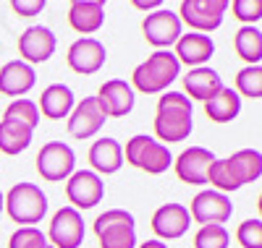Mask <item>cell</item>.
I'll return each mask as SVG.
<instances>
[{
  "label": "cell",
  "instance_id": "obj_32",
  "mask_svg": "<svg viewBox=\"0 0 262 248\" xmlns=\"http://www.w3.org/2000/svg\"><path fill=\"white\" fill-rule=\"evenodd\" d=\"M238 243L244 248H262V222L259 219H247L238 225V233H236Z\"/></svg>",
  "mask_w": 262,
  "mask_h": 248
},
{
  "label": "cell",
  "instance_id": "obj_4",
  "mask_svg": "<svg viewBox=\"0 0 262 248\" xmlns=\"http://www.w3.org/2000/svg\"><path fill=\"white\" fill-rule=\"evenodd\" d=\"M95 233L100 238V248H134V217L123 209H107L95 219Z\"/></svg>",
  "mask_w": 262,
  "mask_h": 248
},
{
  "label": "cell",
  "instance_id": "obj_35",
  "mask_svg": "<svg viewBox=\"0 0 262 248\" xmlns=\"http://www.w3.org/2000/svg\"><path fill=\"white\" fill-rule=\"evenodd\" d=\"M139 248H168L165 243H160V240H144Z\"/></svg>",
  "mask_w": 262,
  "mask_h": 248
},
{
  "label": "cell",
  "instance_id": "obj_3",
  "mask_svg": "<svg viewBox=\"0 0 262 248\" xmlns=\"http://www.w3.org/2000/svg\"><path fill=\"white\" fill-rule=\"evenodd\" d=\"M3 204H6V209H8L13 222L27 225L29 228V225H34V222H39L42 217H45L48 196L42 193V188H37L32 183H16L8 191V196L3 199Z\"/></svg>",
  "mask_w": 262,
  "mask_h": 248
},
{
  "label": "cell",
  "instance_id": "obj_15",
  "mask_svg": "<svg viewBox=\"0 0 262 248\" xmlns=\"http://www.w3.org/2000/svg\"><path fill=\"white\" fill-rule=\"evenodd\" d=\"M105 126V115L97 105V97H84L69 118V133L74 139H90Z\"/></svg>",
  "mask_w": 262,
  "mask_h": 248
},
{
  "label": "cell",
  "instance_id": "obj_20",
  "mask_svg": "<svg viewBox=\"0 0 262 248\" xmlns=\"http://www.w3.org/2000/svg\"><path fill=\"white\" fill-rule=\"evenodd\" d=\"M226 165H228V172L233 178V183L242 188L244 183H254V180L262 175V154L257 149H242L233 157H228Z\"/></svg>",
  "mask_w": 262,
  "mask_h": 248
},
{
  "label": "cell",
  "instance_id": "obj_28",
  "mask_svg": "<svg viewBox=\"0 0 262 248\" xmlns=\"http://www.w3.org/2000/svg\"><path fill=\"white\" fill-rule=\"evenodd\" d=\"M3 120H13V123H21V126H29L34 131V126L39 123V110L32 100H13L6 112H3Z\"/></svg>",
  "mask_w": 262,
  "mask_h": 248
},
{
  "label": "cell",
  "instance_id": "obj_12",
  "mask_svg": "<svg viewBox=\"0 0 262 248\" xmlns=\"http://www.w3.org/2000/svg\"><path fill=\"white\" fill-rule=\"evenodd\" d=\"M215 162V154L205 146H189L179 154L176 160V175L189 186H205L207 183V170Z\"/></svg>",
  "mask_w": 262,
  "mask_h": 248
},
{
  "label": "cell",
  "instance_id": "obj_24",
  "mask_svg": "<svg viewBox=\"0 0 262 248\" xmlns=\"http://www.w3.org/2000/svg\"><path fill=\"white\" fill-rule=\"evenodd\" d=\"M184 89L189 92L191 100H202L207 102L210 97H215L223 89V81L212 68H194L184 76Z\"/></svg>",
  "mask_w": 262,
  "mask_h": 248
},
{
  "label": "cell",
  "instance_id": "obj_5",
  "mask_svg": "<svg viewBox=\"0 0 262 248\" xmlns=\"http://www.w3.org/2000/svg\"><path fill=\"white\" fill-rule=\"evenodd\" d=\"M126 160H128V165H134L149 175H160L170 167L173 157H170L168 146H163L160 141L142 133V136H134L126 144Z\"/></svg>",
  "mask_w": 262,
  "mask_h": 248
},
{
  "label": "cell",
  "instance_id": "obj_19",
  "mask_svg": "<svg viewBox=\"0 0 262 248\" xmlns=\"http://www.w3.org/2000/svg\"><path fill=\"white\" fill-rule=\"evenodd\" d=\"M34 68L24 60H11L0 68V92L8 97H21L34 86Z\"/></svg>",
  "mask_w": 262,
  "mask_h": 248
},
{
  "label": "cell",
  "instance_id": "obj_11",
  "mask_svg": "<svg viewBox=\"0 0 262 248\" xmlns=\"http://www.w3.org/2000/svg\"><path fill=\"white\" fill-rule=\"evenodd\" d=\"M142 32H144V39L149 44H155V47H170L173 42L181 37V18L173 13V11H155L144 18L142 24Z\"/></svg>",
  "mask_w": 262,
  "mask_h": 248
},
{
  "label": "cell",
  "instance_id": "obj_31",
  "mask_svg": "<svg viewBox=\"0 0 262 248\" xmlns=\"http://www.w3.org/2000/svg\"><path fill=\"white\" fill-rule=\"evenodd\" d=\"M8 248H53V245L48 243V238L37 228H21L11 235Z\"/></svg>",
  "mask_w": 262,
  "mask_h": 248
},
{
  "label": "cell",
  "instance_id": "obj_30",
  "mask_svg": "<svg viewBox=\"0 0 262 248\" xmlns=\"http://www.w3.org/2000/svg\"><path fill=\"white\" fill-rule=\"evenodd\" d=\"M228 245V230L223 225H205L194 235V248H226Z\"/></svg>",
  "mask_w": 262,
  "mask_h": 248
},
{
  "label": "cell",
  "instance_id": "obj_21",
  "mask_svg": "<svg viewBox=\"0 0 262 248\" xmlns=\"http://www.w3.org/2000/svg\"><path fill=\"white\" fill-rule=\"evenodd\" d=\"M105 21V8L97 0H76L69 8V24L79 34H92L102 27Z\"/></svg>",
  "mask_w": 262,
  "mask_h": 248
},
{
  "label": "cell",
  "instance_id": "obj_27",
  "mask_svg": "<svg viewBox=\"0 0 262 248\" xmlns=\"http://www.w3.org/2000/svg\"><path fill=\"white\" fill-rule=\"evenodd\" d=\"M233 47H236L242 60H247L249 65H259V60H262V32L257 27H242L236 32Z\"/></svg>",
  "mask_w": 262,
  "mask_h": 248
},
{
  "label": "cell",
  "instance_id": "obj_26",
  "mask_svg": "<svg viewBox=\"0 0 262 248\" xmlns=\"http://www.w3.org/2000/svg\"><path fill=\"white\" fill-rule=\"evenodd\" d=\"M32 144V128L13 120H0V152L18 154Z\"/></svg>",
  "mask_w": 262,
  "mask_h": 248
},
{
  "label": "cell",
  "instance_id": "obj_22",
  "mask_svg": "<svg viewBox=\"0 0 262 248\" xmlns=\"http://www.w3.org/2000/svg\"><path fill=\"white\" fill-rule=\"evenodd\" d=\"M39 107H42V115L45 118L63 120L71 112V107H74V92L69 86H63V84H50L45 92H42V97H39Z\"/></svg>",
  "mask_w": 262,
  "mask_h": 248
},
{
  "label": "cell",
  "instance_id": "obj_18",
  "mask_svg": "<svg viewBox=\"0 0 262 248\" xmlns=\"http://www.w3.org/2000/svg\"><path fill=\"white\" fill-rule=\"evenodd\" d=\"M212 53H215L212 39L200 34V32H189V34L176 39V60H179V65L186 63V65H196V68H200L205 60L212 58Z\"/></svg>",
  "mask_w": 262,
  "mask_h": 248
},
{
  "label": "cell",
  "instance_id": "obj_23",
  "mask_svg": "<svg viewBox=\"0 0 262 248\" xmlns=\"http://www.w3.org/2000/svg\"><path fill=\"white\" fill-rule=\"evenodd\" d=\"M90 165L97 170V172H118L121 165H123V149L116 139H100L92 144L90 149Z\"/></svg>",
  "mask_w": 262,
  "mask_h": 248
},
{
  "label": "cell",
  "instance_id": "obj_14",
  "mask_svg": "<svg viewBox=\"0 0 262 248\" xmlns=\"http://www.w3.org/2000/svg\"><path fill=\"white\" fill-rule=\"evenodd\" d=\"M18 53L24 63H45L55 53V34L48 27H29L18 37Z\"/></svg>",
  "mask_w": 262,
  "mask_h": 248
},
{
  "label": "cell",
  "instance_id": "obj_13",
  "mask_svg": "<svg viewBox=\"0 0 262 248\" xmlns=\"http://www.w3.org/2000/svg\"><path fill=\"white\" fill-rule=\"evenodd\" d=\"M97 105H100L105 118H123L131 112V107H134V89L121 79L105 81L100 86Z\"/></svg>",
  "mask_w": 262,
  "mask_h": 248
},
{
  "label": "cell",
  "instance_id": "obj_10",
  "mask_svg": "<svg viewBox=\"0 0 262 248\" xmlns=\"http://www.w3.org/2000/svg\"><path fill=\"white\" fill-rule=\"evenodd\" d=\"M102 193H105V186L97 172H90V170H79L69 178L66 183V196L74 204V209H92L95 204L102 201Z\"/></svg>",
  "mask_w": 262,
  "mask_h": 248
},
{
  "label": "cell",
  "instance_id": "obj_9",
  "mask_svg": "<svg viewBox=\"0 0 262 248\" xmlns=\"http://www.w3.org/2000/svg\"><path fill=\"white\" fill-rule=\"evenodd\" d=\"M233 207H231V199L226 193H217V191H202L191 199V212L189 217L196 219L205 228V225H223L226 219H231Z\"/></svg>",
  "mask_w": 262,
  "mask_h": 248
},
{
  "label": "cell",
  "instance_id": "obj_8",
  "mask_svg": "<svg viewBox=\"0 0 262 248\" xmlns=\"http://www.w3.org/2000/svg\"><path fill=\"white\" fill-rule=\"evenodd\" d=\"M84 240V219L74 207H63L50 222L48 243L53 248H79Z\"/></svg>",
  "mask_w": 262,
  "mask_h": 248
},
{
  "label": "cell",
  "instance_id": "obj_29",
  "mask_svg": "<svg viewBox=\"0 0 262 248\" xmlns=\"http://www.w3.org/2000/svg\"><path fill=\"white\" fill-rule=\"evenodd\" d=\"M236 86H238V92H242L244 97L259 100L262 97V68L259 65H247V68H242L236 73Z\"/></svg>",
  "mask_w": 262,
  "mask_h": 248
},
{
  "label": "cell",
  "instance_id": "obj_16",
  "mask_svg": "<svg viewBox=\"0 0 262 248\" xmlns=\"http://www.w3.org/2000/svg\"><path fill=\"white\" fill-rule=\"evenodd\" d=\"M69 65L76 71V73H84V76H90V73H97L102 68V63H105V47H102V42L92 39V37H81L71 44V50H69Z\"/></svg>",
  "mask_w": 262,
  "mask_h": 248
},
{
  "label": "cell",
  "instance_id": "obj_33",
  "mask_svg": "<svg viewBox=\"0 0 262 248\" xmlns=\"http://www.w3.org/2000/svg\"><path fill=\"white\" fill-rule=\"evenodd\" d=\"M233 16L252 27L262 18V3L259 0H233Z\"/></svg>",
  "mask_w": 262,
  "mask_h": 248
},
{
  "label": "cell",
  "instance_id": "obj_37",
  "mask_svg": "<svg viewBox=\"0 0 262 248\" xmlns=\"http://www.w3.org/2000/svg\"><path fill=\"white\" fill-rule=\"evenodd\" d=\"M0 209H3V193H0Z\"/></svg>",
  "mask_w": 262,
  "mask_h": 248
},
{
  "label": "cell",
  "instance_id": "obj_25",
  "mask_svg": "<svg viewBox=\"0 0 262 248\" xmlns=\"http://www.w3.org/2000/svg\"><path fill=\"white\" fill-rule=\"evenodd\" d=\"M205 112L207 118L215 120V123H231L238 112H242V100H238V94L233 92V89H221L215 97H210L205 102Z\"/></svg>",
  "mask_w": 262,
  "mask_h": 248
},
{
  "label": "cell",
  "instance_id": "obj_7",
  "mask_svg": "<svg viewBox=\"0 0 262 248\" xmlns=\"http://www.w3.org/2000/svg\"><path fill=\"white\" fill-rule=\"evenodd\" d=\"M228 11V0H184L179 18H184L191 29L212 32L223 24Z\"/></svg>",
  "mask_w": 262,
  "mask_h": 248
},
{
  "label": "cell",
  "instance_id": "obj_34",
  "mask_svg": "<svg viewBox=\"0 0 262 248\" xmlns=\"http://www.w3.org/2000/svg\"><path fill=\"white\" fill-rule=\"evenodd\" d=\"M11 8L18 13V16H37L42 8H45V0H13Z\"/></svg>",
  "mask_w": 262,
  "mask_h": 248
},
{
  "label": "cell",
  "instance_id": "obj_36",
  "mask_svg": "<svg viewBox=\"0 0 262 248\" xmlns=\"http://www.w3.org/2000/svg\"><path fill=\"white\" fill-rule=\"evenodd\" d=\"M137 8H142V11H149V8H158L160 3H158V0H149V3H142V0H139V3H134Z\"/></svg>",
  "mask_w": 262,
  "mask_h": 248
},
{
  "label": "cell",
  "instance_id": "obj_17",
  "mask_svg": "<svg viewBox=\"0 0 262 248\" xmlns=\"http://www.w3.org/2000/svg\"><path fill=\"white\" fill-rule=\"evenodd\" d=\"M189 209L181 204H163L155 214H152V233L158 238L173 240V238H181L189 230Z\"/></svg>",
  "mask_w": 262,
  "mask_h": 248
},
{
  "label": "cell",
  "instance_id": "obj_1",
  "mask_svg": "<svg viewBox=\"0 0 262 248\" xmlns=\"http://www.w3.org/2000/svg\"><path fill=\"white\" fill-rule=\"evenodd\" d=\"M191 133V100L181 92H165L158 100L155 115V136L160 141H184Z\"/></svg>",
  "mask_w": 262,
  "mask_h": 248
},
{
  "label": "cell",
  "instance_id": "obj_2",
  "mask_svg": "<svg viewBox=\"0 0 262 248\" xmlns=\"http://www.w3.org/2000/svg\"><path fill=\"white\" fill-rule=\"evenodd\" d=\"M179 71H181V65H179L176 55L168 53V50H158V53H152L142 65H137L131 81H134V86L139 89V92L155 94V92L168 89V84L173 79H179Z\"/></svg>",
  "mask_w": 262,
  "mask_h": 248
},
{
  "label": "cell",
  "instance_id": "obj_6",
  "mask_svg": "<svg viewBox=\"0 0 262 248\" xmlns=\"http://www.w3.org/2000/svg\"><path fill=\"white\" fill-rule=\"evenodd\" d=\"M74 165H76V154L63 141H50L37 154V172L45 180H50V183H58V180L69 178L74 172Z\"/></svg>",
  "mask_w": 262,
  "mask_h": 248
}]
</instances>
